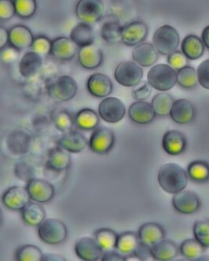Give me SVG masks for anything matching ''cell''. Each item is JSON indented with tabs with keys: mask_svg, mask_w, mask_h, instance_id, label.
<instances>
[{
	"mask_svg": "<svg viewBox=\"0 0 209 261\" xmlns=\"http://www.w3.org/2000/svg\"><path fill=\"white\" fill-rule=\"evenodd\" d=\"M160 187L168 194H175L182 191L188 183L187 171L176 163L164 164L160 167L158 174Z\"/></svg>",
	"mask_w": 209,
	"mask_h": 261,
	"instance_id": "obj_1",
	"label": "cell"
},
{
	"mask_svg": "<svg viewBox=\"0 0 209 261\" xmlns=\"http://www.w3.org/2000/svg\"><path fill=\"white\" fill-rule=\"evenodd\" d=\"M147 80L152 88L160 92H167L177 82L176 69L166 64H158L149 70Z\"/></svg>",
	"mask_w": 209,
	"mask_h": 261,
	"instance_id": "obj_2",
	"label": "cell"
},
{
	"mask_svg": "<svg viewBox=\"0 0 209 261\" xmlns=\"http://www.w3.org/2000/svg\"><path fill=\"white\" fill-rule=\"evenodd\" d=\"M180 36L174 27L164 24L156 30L153 36V45L160 54L170 55L178 47Z\"/></svg>",
	"mask_w": 209,
	"mask_h": 261,
	"instance_id": "obj_3",
	"label": "cell"
},
{
	"mask_svg": "<svg viewBox=\"0 0 209 261\" xmlns=\"http://www.w3.org/2000/svg\"><path fill=\"white\" fill-rule=\"evenodd\" d=\"M67 228L65 223L58 219H47L39 226V236L47 244L63 243L67 238Z\"/></svg>",
	"mask_w": 209,
	"mask_h": 261,
	"instance_id": "obj_4",
	"label": "cell"
},
{
	"mask_svg": "<svg viewBox=\"0 0 209 261\" xmlns=\"http://www.w3.org/2000/svg\"><path fill=\"white\" fill-rule=\"evenodd\" d=\"M142 77L143 70L141 65L134 61H123L115 69V80L119 84L127 88L138 85Z\"/></svg>",
	"mask_w": 209,
	"mask_h": 261,
	"instance_id": "obj_5",
	"label": "cell"
},
{
	"mask_svg": "<svg viewBox=\"0 0 209 261\" xmlns=\"http://www.w3.org/2000/svg\"><path fill=\"white\" fill-rule=\"evenodd\" d=\"M75 12L82 22H97L104 15V4L101 0H80L76 5Z\"/></svg>",
	"mask_w": 209,
	"mask_h": 261,
	"instance_id": "obj_6",
	"label": "cell"
},
{
	"mask_svg": "<svg viewBox=\"0 0 209 261\" xmlns=\"http://www.w3.org/2000/svg\"><path fill=\"white\" fill-rule=\"evenodd\" d=\"M78 85L70 76L63 75L58 77L48 88V93L51 97L60 101H68L75 96Z\"/></svg>",
	"mask_w": 209,
	"mask_h": 261,
	"instance_id": "obj_7",
	"label": "cell"
},
{
	"mask_svg": "<svg viewBox=\"0 0 209 261\" xmlns=\"http://www.w3.org/2000/svg\"><path fill=\"white\" fill-rule=\"evenodd\" d=\"M126 107L121 100L116 97L104 98L99 106V114L104 122L117 123L125 116Z\"/></svg>",
	"mask_w": 209,
	"mask_h": 261,
	"instance_id": "obj_8",
	"label": "cell"
},
{
	"mask_svg": "<svg viewBox=\"0 0 209 261\" xmlns=\"http://www.w3.org/2000/svg\"><path fill=\"white\" fill-rule=\"evenodd\" d=\"M76 255L85 261H96L101 259L104 251L96 239L84 237L76 242L74 246Z\"/></svg>",
	"mask_w": 209,
	"mask_h": 261,
	"instance_id": "obj_9",
	"label": "cell"
},
{
	"mask_svg": "<svg viewBox=\"0 0 209 261\" xmlns=\"http://www.w3.org/2000/svg\"><path fill=\"white\" fill-rule=\"evenodd\" d=\"M115 134L107 127H98L92 133L89 140L91 150L97 153H107L115 144Z\"/></svg>",
	"mask_w": 209,
	"mask_h": 261,
	"instance_id": "obj_10",
	"label": "cell"
},
{
	"mask_svg": "<svg viewBox=\"0 0 209 261\" xmlns=\"http://www.w3.org/2000/svg\"><path fill=\"white\" fill-rule=\"evenodd\" d=\"M31 196L27 189L14 186L7 190L3 196L5 206L12 210H22L29 203Z\"/></svg>",
	"mask_w": 209,
	"mask_h": 261,
	"instance_id": "obj_11",
	"label": "cell"
},
{
	"mask_svg": "<svg viewBox=\"0 0 209 261\" xmlns=\"http://www.w3.org/2000/svg\"><path fill=\"white\" fill-rule=\"evenodd\" d=\"M27 190L31 199L37 202H49L55 194V189L49 182L43 179H33L28 184Z\"/></svg>",
	"mask_w": 209,
	"mask_h": 261,
	"instance_id": "obj_12",
	"label": "cell"
},
{
	"mask_svg": "<svg viewBox=\"0 0 209 261\" xmlns=\"http://www.w3.org/2000/svg\"><path fill=\"white\" fill-rule=\"evenodd\" d=\"M148 35V27L142 21H134L123 27L122 42L127 46H136L142 43Z\"/></svg>",
	"mask_w": 209,
	"mask_h": 261,
	"instance_id": "obj_13",
	"label": "cell"
},
{
	"mask_svg": "<svg viewBox=\"0 0 209 261\" xmlns=\"http://www.w3.org/2000/svg\"><path fill=\"white\" fill-rule=\"evenodd\" d=\"M172 204L175 209L182 214H191L199 207L198 196L191 191H180L173 196Z\"/></svg>",
	"mask_w": 209,
	"mask_h": 261,
	"instance_id": "obj_14",
	"label": "cell"
},
{
	"mask_svg": "<svg viewBox=\"0 0 209 261\" xmlns=\"http://www.w3.org/2000/svg\"><path fill=\"white\" fill-rule=\"evenodd\" d=\"M88 89L92 96L107 97L113 90V84L108 76L96 73L90 76L88 81Z\"/></svg>",
	"mask_w": 209,
	"mask_h": 261,
	"instance_id": "obj_15",
	"label": "cell"
},
{
	"mask_svg": "<svg viewBox=\"0 0 209 261\" xmlns=\"http://www.w3.org/2000/svg\"><path fill=\"white\" fill-rule=\"evenodd\" d=\"M130 118L138 124H147L153 121L155 112L152 105L143 100L134 102L128 110Z\"/></svg>",
	"mask_w": 209,
	"mask_h": 261,
	"instance_id": "obj_16",
	"label": "cell"
},
{
	"mask_svg": "<svg viewBox=\"0 0 209 261\" xmlns=\"http://www.w3.org/2000/svg\"><path fill=\"white\" fill-rule=\"evenodd\" d=\"M77 45L69 38H58L51 43V53L59 61H70L77 53Z\"/></svg>",
	"mask_w": 209,
	"mask_h": 261,
	"instance_id": "obj_17",
	"label": "cell"
},
{
	"mask_svg": "<svg viewBox=\"0 0 209 261\" xmlns=\"http://www.w3.org/2000/svg\"><path fill=\"white\" fill-rule=\"evenodd\" d=\"M157 50L154 45L149 43H141L136 45L133 51V58L136 63L143 67H149L155 63L158 59Z\"/></svg>",
	"mask_w": 209,
	"mask_h": 261,
	"instance_id": "obj_18",
	"label": "cell"
},
{
	"mask_svg": "<svg viewBox=\"0 0 209 261\" xmlns=\"http://www.w3.org/2000/svg\"><path fill=\"white\" fill-rule=\"evenodd\" d=\"M170 116L178 124H187L195 116V108L191 102L186 99H179L172 105Z\"/></svg>",
	"mask_w": 209,
	"mask_h": 261,
	"instance_id": "obj_19",
	"label": "cell"
},
{
	"mask_svg": "<svg viewBox=\"0 0 209 261\" xmlns=\"http://www.w3.org/2000/svg\"><path fill=\"white\" fill-rule=\"evenodd\" d=\"M43 57L35 51H28L21 57L19 63V69L21 75L25 77H32L40 71L43 66Z\"/></svg>",
	"mask_w": 209,
	"mask_h": 261,
	"instance_id": "obj_20",
	"label": "cell"
},
{
	"mask_svg": "<svg viewBox=\"0 0 209 261\" xmlns=\"http://www.w3.org/2000/svg\"><path fill=\"white\" fill-rule=\"evenodd\" d=\"M58 144L68 152L81 153L86 148L88 141L81 133L70 130L62 135Z\"/></svg>",
	"mask_w": 209,
	"mask_h": 261,
	"instance_id": "obj_21",
	"label": "cell"
},
{
	"mask_svg": "<svg viewBox=\"0 0 209 261\" xmlns=\"http://www.w3.org/2000/svg\"><path fill=\"white\" fill-rule=\"evenodd\" d=\"M79 61L80 65L85 69H96L102 63V51L92 44L81 47L79 53Z\"/></svg>",
	"mask_w": 209,
	"mask_h": 261,
	"instance_id": "obj_22",
	"label": "cell"
},
{
	"mask_svg": "<svg viewBox=\"0 0 209 261\" xmlns=\"http://www.w3.org/2000/svg\"><path fill=\"white\" fill-rule=\"evenodd\" d=\"M186 144V137L179 130H168L163 137V148L167 153L171 155L182 153Z\"/></svg>",
	"mask_w": 209,
	"mask_h": 261,
	"instance_id": "obj_23",
	"label": "cell"
},
{
	"mask_svg": "<svg viewBox=\"0 0 209 261\" xmlns=\"http://www.w3.org/2000/svg\"><path fill=\"white\" fill-rule=\"evenodd\" d=\"M34 40L33 35L30 29L24 25L13 27L9 32V42L13 47L18 50L31 47Z\"/></svg>",
	"mask_w": 209,
	"mask_h": 261,
	"instance_id": "obj_24",
	"label": "cell"
},
{
	"mask_svg": "<svg viewBox=\"0 0 209 261\" xmlns=\"http://www.w3.org/2000/svg\"><path fill=\"white\" fill-rule=\"evenodd\" d=\"M71 39L78 47H84L93 44L95 40L94 32L90 24L80 23L73 28L70 33Z\"/></svg>",
	"mask_w": 209,
	"mask_h": 261,
	"instance_id": "obj_25",
	"label": "cell"
},
{
	"mask_svg": "<svg viewBox=\"0 0 209 261\" xmlns=\"http://www.w3.org/2000/svg\"><path fill=\"white\" fill-rule=\"evenodd\" d=\"M204 44L202 39L194 35H187L181 43V51L191 61L199 59L204 53Z\"/></svg>",
	"mask_w": 209,
	"mask_h": 261,
	"instance_id": "obj_26",
	"label": "cell"
},
{
	"mask_svg": "<svg viewBox=\"0 0 209 261\" xmlns=\"http://www.w3.org/2000/svg\"><path fill=\"white\" fill-rule=\"evenodd\" d=\"M138 237L141 242L152 247L164 239V228L156 223H146L140 228Z\"/></svg>",
	"mask_w": 209,
	"mask_h": 261,
	"instance_id": "obj_27",
	"label": "cell"
},
{
	"mask_svg": "<svg viewBox=\"0 0 209 261\" xmlns=\"http://www.w3.org/2000/svg\"><path fill=\"white\" fill-rule=\"evenodd\" d=\"M47 167L55 171H63L70 165V156L69 152L62 147H56L48 153Z\"/></svg>",
	"mask_w": 209,
	"mask_h": 261,
	"instance_id": "obj_28",
	"label": "cell"
},
{
	"mask_svg": "<svg viewBox=\"0 0 209 261\" xmlns=\"http://www.w3.org/2000/svg\"><path fill=\"white\" fill-rule=\"evenodd\" d=\"M152 256L157 260H169L177 255V247L172 241L162 240L151 247Z\"/></svg>",
	"mask_w": 209,
	"mask_h": 261,
	"instance_id": "obj_29",
	"label": "cell"
},
{
	"mask_svg": "<svg viewBox=\"0 0 209 261\" xmlns=\"http://www.w3.org/2000/svg\"><path fill=\"white\" fill-rule=\"evenodd\" d=\"M46 212L40 204L29 202L22 209V218L31 226H39L45 220Z\"/></svg>",
	"mask_w": 209,
	"mask_h": 261,
	"instance_id": "obj_30",
	"label": "cell"
},
{
	"mask_svg": "<svg viewBox=\"0 0 209 261\" xmlns=\"http://www.w3.org/2000/svg\"><path fill=\"white\" fill-rule=\"evenodd\" d=\"M123 27L118 20H109L100 29V36L108 43H118L122 41Z\"/></svg>",
	"mask_w": 209,
	"mask_h": 261,
	"instance_id": "obj_31",
	"label": "cell"
},
{
	"mask_svg": "<svg viewBox=\"0 0 209 261\" xmlns=\"http://www.w3.org/2000/svg\"><path fill=\"white\" fill-rule=\"evenodd\" d=\"M140 239L135 232H126L118 236L116 249L123 255H132L138 247Z\"/></svg>",
	"mask_w": 209,
	"mask_h": 261,
	"instance_id": "obj_32",
	"label": "cell"
},
{
	"mask_svg": "<svg viewBox=\"0 0 209 261\" xmlns=\"http://www.w3.org/2000/svg\"><path fill=\"white\" fill-rule=\"evenodd\" d=\"M118 236L111 228H100L95 232V239L104 252L114 251L116 248Z\"/></svg>",
	"mask_w": 209,
	"mask_h": 261,
	"instance_id": "obj_33",
	"label": "cell"
},
{
	"mask_svg": "<svg viewBox=\"0 0 209 261\" xmlns=\"http://www.w3.org/2000/svg\"><path fill=\"white\" fill-rule=\"evenodd\" d=\"M74 122L80 128L92 130L96 128L99 123V117L94 110L84 109L76 114Z\"/></svg>",
	"mask_w": 209,
	"mask_h": 261,
	"instance_id": "obj_34",
	"label": "cell"
},
{
	"mask_svg": "<svg viewBox=\"0 0 209 261\" xmlns=\"http://www.w3.org/2000/svg\"><path fill=\"white\" fill-rule=\"evenodd\" d=\"M174 101L172 96L168 93L157 94L152 100V107L154 112L160 116H166L170 114Z\"/></svg>",
	"mask_w": 209,
	"mask_h": 261,
	"instance_id": "obj_35",
	"label": "cell"
},
{
	"mask_svg": "<svg viewBox=\"0 0 209 261\" xmlns=\"http://www.w3.org/2000/svg\"><path fill=\"white\" fill-rule=\"evenodd\" d=\"M176 79L177 83L185 88H194L198 82L195 69L189 65L178 69V71L176 72Z\"/></svg>",
	"mask_w": 209,
	"mask_h": 261,
	"instance_id": "obj_36",
	"label": "cell"
},
{
	"mask_svg": "<svg viewBox=\"0 0 209 261\" xmlns=\"http://www.w3.org/2000/svg\"><path fill=\"white\" fill-rule=\"evenodd\" d=\"M43 256L40 249L34 245L23 246L16 253V259L18 261H42Z\"/></svg>",
	"mask_w": 209,
	"mask_h": 261,
	"instance_id": "obj_37",
	"label": "cell"
},
{
	"mask_svg": "<svg viewBox=\"0 0 209 261\" xmlns=\"http://www.w3.org/2000/svg\"><path fill=\"white\" fill-rule=\"evenodd\" d=\"M203 245L196 239H187L180 246V252L189 259H198V257L203 255Z\"/></svg>",
	"mask_w": 209,
	"mask_h": 261,
	"instance_id": "obj_38",
	"label": "cell"
},
{
	"mask_svg": "<svg viewBox=\"0 0 209 261\" xmlns=\"http://www.w3.org/2000/svg\"><path fill=\"white\" fill-rule=\"evenodd\" d=\"M189 175L197 181H203L209 177V166L203 162H193L188 167Z\"/></svg>",
	"mask_w": 209,
	"mask_h": 261,
	"instance_id": "obj_39",
	"label": "cell"
},
{
	"mask_svg": "<svg viewBox=\"0 0 209 261\" xmlns=\"http://www.w3.org/2000/svg\"><path fill=\"white\" fill-rule=\"evenodd\" d=\"M16 13L22 18H29L35 14L37 9L35 0H15Z\"/></svg>",
	"mask_w": 209,
	"mask_h": 261,
	"instance_id": "obj_40",
	"label": "cell"
},
{
	"mask_svg": "<svg viewBox=\"0 0 209 261\" xmlns=\"http://www.w3.org/2000/svg\"><path fill=\"white\" fill-rule=\"evenodd\" d=\"M195 239L204 247H209V220H201L196 221L194 226Z\"/></svg>",
	"mask_w": 209,
	"mask_h": 261,
	"instance_id": "obj_41",
	"label": "cell"
},
{
	"mask_svg": "<svg viewBox=\"0 0 209 261\" xmlns=\"http://www.w3.org/2000/svg\"><path fill=\"white\" fill-rule=\"evenodd\" d=\"M54 123L56 126L62 132H68L72 128L74 125V120L72 118L71 115L66 111H58L54 116Z\"/></svg>",
	"mask_w": 209,
	"mask_h": 261,
	"instance_id": "obj_42",
	"label": "cell"
},
{
	"mask_svg": "<svg viewBox=\"0 0 209 261\" xmlns=\"http://www.w3.org/2000/svg\"><path fill=\"white\" fill-rule=\"evenodd\" d=\"M32 48L34 51L41 55L42 57L47 56L51 53V42L46 37H38L37 39L34 40Z\"/></svg>",
	"mask_w": 209,
	"mask_h": 261,
	"instance_id": "obj_43",
	"label": "cell"
},
{
	"mask_svg": "<svg viewBox=\"0 0 209 261\" xmlns=\"http://www.w3.org/2000/svg\"><path fill=\"white\" fill-rule=\"evenodd\" d=\"M196 73L199 84L209 90V59L205 60L198 66Z\"/></svg>",
	"mask_w": 209,
	"mask_h": 261,
	"instance_id": "obj_44",
	"label": "cell"
},
{
	"mask_svg": "<svg viewBox=\"0 0 209 261\" xmlns=\"http://www.w3.org/2000/svg\"><path fill=\"white\" fill-rule=\"evenodd\" d=\"M16 13L14 2L12 0H0V19L7 20L12 18Z\"/></svg>",
	"mask_w": 209,
	"mask_h": 261,
	"instance_id": "obj_45",
	"label": "cell"
},
{
	"mask_svg": "<svg viewBox=\"0 0 209 261\" xmlns=\"http://www.w3.org/2000/svg\"><path fill=\"white\" fill-rule=\"evenodd\" d=\"M168 62L173 69L178 70L187 65V58L182 53L175 51L174 53H171L170 55H168Z\"/></svg>",
	"mask_w": 209,
	"mask_h": 261,
	"instance_id": "obj_46",
	"label": "cell"
},
{
	"mask_svg": "<svg viewBox=\"0 0 209 261\" xmlns=\"http://www.w3.org/2000/svg\"><path fill=\"white\" fill-rule=\"evenodd\" d=\"M152 92V87L149 83H144L139 88L133 91V96L138 100H143L147 99Z\"/></svg>",
	"mask_w": 209,
	"mask_h": 261,
	"instance_id": "obj_47",
	"label": "cell"
},
{
	"mask_svg": "<svg viewBox=\"0 0 209 261\" xmlns=\"http://www.w3.org/2000/svg\"><path fill=\"white\" fill-rule=\"evenodd\" d=\"M134 255L139 259H147L152 256L151 247L140 241L138 247L134 251Z\"/></svg>",
	"mask_w": 209,
	"mask_h": 261,
	"instance_id": "obj_48",
	"label": "cell"
},
{
	"mask_svg": "<svg viewBox=\"0 0 209 261\" xmlns=\"http://www.w3.org/2000/svg\"><path fill=\"white\" fill-rule=\"evenodd\" d=\"M18 49L15 47H9V48L5 49L2 53L1 58L3 61H5L6 63H12L14 62L18 58L19 53L17 51Z\"/></svg>",
	"mask_w": 209,
	"mask_h": 261,
	"instance_id": "obj_49",
	"label": "cell"
},
{
	"mask_svg": "<svg viewBox=\"0 0 209 261\" xmlns=\"http://www.w3.org/2000/svg\"><path fill=\"white\" fill-rule=\"evenodd\" d=\"M100 259L103 261H123L125 260L126 258L123 257L120 253L111 251L104 252Z\"/></svg>",
	"mask_w": 209,
	"mask_h": 261,
	"instance_id": "obj_50",
	"label": "cell"
},
{
	"mask_svg": "<svg viewBox=\"0 0 209 261\" xmlns=\"http://www.w3.org/2000/svg\"><path fill=\"white\" fill-rule=\"evenodd\" d=\"M9 42V32L5 27H0V49L6 47Z\"/></svg>",
	"mask_w": 209,
	"mask_h": 261,
	"instance_id": "obj_51",
	"label": "cell"
},
{
	"mask_svg": "<svg viewBox=\"0 0 209 261\" xmlns=\"http://www.w3.org/2000/svg\"><path fill=\"white\" fill-rule=\"evenodd\" d=\"M43 261H66V258L58 254H46L43 256Z\"/></svg>",
	"mask_w": 209,
	"mask_h": 261,
	"instance_id": "obj_52",
	"label": "cell"
},
{
	"mask_svg": "<svg viewBox=\"0 0 209 261\" xmlns=\"http://www.w3.org/2000/svg\"><path fill=\"white\" fill-rule=\"evenodd\" d=\"M202 41L205 47L209 49V25L203 29L202 32Z\"/></svg>",
	"mask_w": 209,
	"mask_h": 261,
	"instance_id": "obj_53",
	"label": "cell"
},
{
	"mask_svg": "<svg viewBox=\"0 0 209 261\" xmlns=\"http://www.w3.org/2000/svg\"><path fill=\"white\" fill-rule=\"evenodd\" d=\"M1 220H2V211L0 209V222H1Z\"/></svg>",
	"mask_w": 209,
	"mask_h": 261,
	"instance_id": "obj_54",
	"label": "cell"
}]
</instances>
